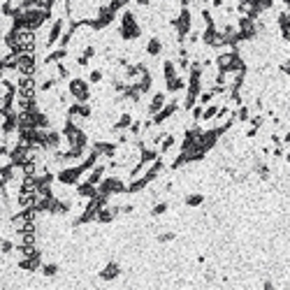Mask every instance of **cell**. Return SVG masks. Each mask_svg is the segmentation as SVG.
<instances>
[{
    "mask_svg": "<svg viewBox=\"0 0 290 290\" xmlns=\"http://www.w3.org/2000/svg\"><path fill=\"white\" fill-rule=\"evenodd\" d=\"M169 211V202H155L153 207H151V216L158 218V216H165Z\"/></svg>",
    "mask_w": 290,
    "mask_h": 290,
    "instance_id": "7402d4cb",
    "label": "cell"
},
{
    "mask_svg": "<svg viewBox=\"0 0 290 290\" xmlns=\"http://www.w3.org/2000/svg\"><path fill=\"white\" fill-rule=\"evenodd\" d=\"M183 204H186V207H202L204 195L202 193H188V195L183 197Z\"/></svg>",
    "mask_w": 290,
    "mask_h": 290,
    "instance_id": "ffe728a7",
    "label": "cell"
},
{
    "mask_svg": "<svg viewBox=\"0 0 290 290\" xmlns=\"http://www.w3.org/2000/svg\"><path fill=\"white\" fill-rule=\"evenodd\" d=\"M249 126H251V128H258V130L263 128V126H265V114H263V112H258V114H253V116H251Z\"/></svg>",
    "mask_w": 290,
    "mask_h": 290,
    "instance_id": "603a6c76",
    "label": "cell"
},
{
    "mask_svg": "<svg viewBox=\"0 0 290 290\" xmlns=\"http://www.w3.org/2000/svg\"><path fill=\"white\" fill-rule=\"evenodd\" d=\"M144 54L148 56V58H158V56L162 54V40L158 37V35H151L146 40V44H144Z\"/></svg>",
    "mask_w": 290,
    "mask_h": 290,
    "instance_id": "4fadbf2b",
    "label": "cell"
},
{
    "mask_svg": "<svg viewBox=\"0 0 290 290\" xmlns=\"http://www.w3.org/2000/svg\"><path fill=\"white\" fill-rule=\"evenodd\" d=\"M74 193H77L79 197H84V200H91V197L98 195V186L84 179L81 183H77V186H74Z\"/></svg>",
    "mask_w": 290,
    "mask_h": 290,
    "instance_id": "5bb4252c",
    "label": "cell"
},
{
    "mask_svg": "<svg viewBox=\"0 0 290 290\" xmlns=\"http://www.w3.org/2000/svg\"><path fill=\"white\" fill-rule=\"evenodd\" d=\"M284 160H286V162H290V148H288V151H286V155H284Z\"/></svg>",
    "mask_w": 290,
    "mask_h": 290,
    "instance_id": "f1b7e54d",
    "label": "cell"
},
{
    "mask_svg": "<svg viewBox=\"0 0 290 290\" xmlns=\"http://www.w3.org/2000/svg\"><path fill=\"white\" fill-rule=\"evenodd\" d=\"M167 2H174V0H167Z\"/></svg>",
    "mask_w": 290,
    "mask_h": 290,
    "instance_id": "4dcf8cb0",
    "label": "cell"
},
{
    "mask_svg": "<svg viewBox=\"0 0 290 290\" xmlns=\"http://www.w3.org/2000/svg\"><path fill=\"white\" fill-rule=\"evenodd\" d=\"M137 7H151V0H135Z\"/></svg>",
    "mask_w": 290,
    "mask_h": 290,
    "instance_id": "83f0119b",
    "label": "cell"
},
{
    "mask_svg": "<svg viewBox=\"0 0 290 290\" xmlns=\"http://www.w3.org/2000/svg\"><path fill=\"white\" fill-rule=\"evenodd\" d=\"M98 193L107 197H114V195H128V181L119 174H107L98 183Z\"/></svg>",
    "mask_w": 290,
    "mask_h": 290,
    "instance_id": "7a4b0ae2",
    "label": "cell"
},
{
    "mask_svg": "<svg viewBox=\"0 0 290 290\" xmlns=\"http://www.w3.org/2000/svg\"><path fill=\"white\" fill-rule=\"evenodd\" d=\"M121 265L116 263V260H109L107 265H105V267H102L100 272H98V279H100V281H116V279L121 277Z\"/></svg>",
    "mask_w": 290,
    "mask_h": 290,
    "instance_id": "9c48e42d",
    "label": "cell"
},
{
    "mask_svg": "<svg viewBox=\"0 0 290 290\" xmlns=\"http://www.w3.org/2000/svg\"><path fill=\"white\" fill-rule=\"evenodd\" d=\"M86 169L79 165H68V167H61L58 172H56V181L61 183V186H77V183H81L84 179H86Z\"/></svg>",
    "mask_w": 290,
    "mask_h": 290,
    "instance_id": "3957f363",
    "label": "cell"
},
{
    "mask_svg": "<svg viewBox=\"0 0 290 290\" xmlns=\"http://www.w3.org/2000/svg\"><path fill=\"white\" fill-rule=\"evenodd\" d=\"M40 272H42V277L44 279H54V277H58L61 267H58V263H42Z\"/></svg>",
    "mask_w": 290,
    "mask_h": 290,
    "instance_id": "2e32d148",
    "label": "cell"
},
{
    "mask_svg": "<svg viewBox=\"0 0 290 290\" xmlns=\"http://www.w3.org/2000/svg\"><path fill=\"white\" fill-rule=\"evenodd\" d=\"M133 211H135V204L133 202H128V204H123L121 207V214H133Z\"/></svg>",
    "mask_w": 290,
    "mask_h": 290,
    "instance_id": "4316f807",
    "label": "cell"
},
{
    "mask_svg": "<svg viewBox=\"0 0 290 290\" xmlns=\"http://www.w3.org/2000/svg\"><path fill=\"white\" fill-rule=\"evenodd\" d=\"M176 239V235L172 232V230H165V232H160V235L155 237V242L158 244H167V242H174Z\"/></svg>",
    "mask_w": 290,
    "mask_h": 290,
    "instance_id": "cb8c5ba5",
    "label": "cell"
},
{
    "mask_svg": "<svg viewBox=\"0 0 290 290\" xmlns=\"http://www.w3.org/2000/svg\"><path fill=\"white\" fill-rule=\"evenodd\" d=\"M186 88H188V77H186V74H179V77H174V79L165 81V91L172 93V95L186 93Z\"/></svg>",
    "mask_w": 290,
    "mask_h": 290,
    "instance_id": "30bf717a",
    "label": "cell"
},
{
    "mask_svg": "<svg viewBox=\"0 0 290 290\" xmlns=\"http://www.w3.org/2000/svg\"><path fill=\"white\" fill-rule=\"evenodd\" d=\"M202 114H204V105H195L190 109V116H193V123H202Z\"/></svg>",
    "mask_w": 290,
    "mask_h": 290,
    "instance_id": "d4e9b609",
    "label": "cell"
},
{
    "mask_svg": "<svg viewBox=\"0 0 290 290\" xmlns=\"http://www.w3.org/2000/svg\"><path fill=\"white\" fill-rule=\"evenodd\" d=\"M237 28H239V42H253L260 35L258 21L249 19V16H237Z\"/></svg>",
    "mask_w": 290,
    "mask_h": 290,
    "instance_id": "8992f818",
    "label": "cell"
},
{
    "mask_svg": "<svg viewBox=\"0 0 290 290\" xmlns=\"http://www.w3.org/2000/svg\"><path fill=\"white\" fill-rule=\"evenodd\" d=\"M102 79H105V70L102 68H93L91 72H88V81H91L93 86H100Z\"/></svg>",
    "mask_w": 290,
    "mask_h": 290,
    "instance_id": "44dd1931",
    "label": "cell"
},
{
    "mask_svg": "<svg viewBox=\"0 0 290 290\" xmlns=\"http://www.w3.org/2000/svg\"><path fill=\"white\" fill-rule=\"evenodd\" d=\"M235 116H237V123H246V126H249V121H251V116L253 114H251V107L244 102L242 107L235 109Z\"/></svg>",
    "mask_w": 290,
    "mask_h": 290,
    "instance_id": "e0dca14e",
    "label": "cell"
},
{
    "mask_svg": "<svg viewBox=\"0 0 290 290\" xmlns=\"http://www.w3.org/2000/svg\"><path fill=\"white\" fill-rule=\"evenodd\" d=\"M114 21H116V12L109 7V2H105V5L98 7V14H95V19L91 21L88 26L93 28L95 33H102V30H107Z\"/></svg>",
    "mask_w": 290,
    "mask_h": 290,
    "instance_id": "5b68a950",
    "label": "cell"
},
{
    "mask_svg": "<svg viewBox=\"0 0 290 290\" xmlns=\"http://www.w3.org/2000/svg\"><path fill=\"white\" fill-rule=\"evenodd\" d=\"M202 5H211V0H202Z\"/></svg>",
    "mask_w": 290,
    "mask_h": 290,
    "instance_id": "f546056e",
    "label": "cell"
},
{
    "mask_svg": "<svg viewBox=\"0 0 290 290\" xmlns=\"http://www.w3.org/2000/svg\"><path fill=\"white\" fill-rule=\"evenodd\" d=\"M216 98H218V93L214 88H204L202 93H200V98H197V105H204V107H207V105H211Z\"/></svg>",
    "mask_w": 290,
    "mask_h": 290,
    "instance_id": "ac0fdd59",
    "label": "cell"
},
{
    "mask_svg": "<svg viewBox=\"0 0 290 290\" xmlns=\"http://www.w3.org/2000/svg\"><path fill=\"white\" fill-rule=\"evenodd\" d=\"M174 77H179V65H176L174 58H165L162 61V79L169 81V79H174Z\"/></svg>",
    "mask_w": 290,
    "mask_h": 290,
    "instance_id": "9a60e30c",
    "label": "cell"
},
{
    "mask_svg": "<svg viewBox=\"0 0 290 290\" xmlns=\"http://www.w3.org/2000/svg\"><path fill=\"white\" fill-rule=\"evenodd\" d=\"M167 91H155L153 95H151V100H148L146 105V116H155L158 112H160L165 105H167Z\"/></svg>",
    "mask_w": 290,
    "mask_h": 290,
    "instance_id": "ba28073f",
    "label": "cell"
},
{
    "mask_svg": "<svg viewBox=\"0 0 290 290\" xmlns=\"http://www.w3.org/2000/svg\"><path fill=\"white\" fill-rule=\"evenodd\" d=\"M70 56V49H65V47H54L51 51H49L44 58H42V63L44 65H56V63H63L65 58Z\"/></svg>",
    "mask_w": 290,
    "mask_h": 290,
    "instance_id": "8fae6325",
    "label": "cell"
},
{
    "mask_svg": "<svg viewBox=\"0 0 290 290\" xmlns=\"http://www.w3.org/2000/svg\"><path fill=\"white\" fill-rule=\"evenodd\" d=\"M174 146H176V135H174V133H167V135H165V140H162V144H160V153L167 155Z\"/></svg>",
    "mask_w": 290,
    "mask_h": 290,
    "instance_id": "d6986e66",
    "label": "cell"
},
{
    "mask_svg": "<svg viewBox=\"0 0 290 290\" xmlns=\"http://www.w3.org/2000/svg\"><path fill=\"white\" fill-rule=\"evenodd\" d=\"M279 72L286 74V77H290V61H284L281 65H279Z\"/></svg>",
    "mask_w": 290,
    "mask_h": 290,
    "instance_id": "484cf974",
    "label": "cell"
},
{
    "mask_svg": "<svg viewBox=\"0 0 290 290\" xmlns=\"http://www.w3.org/2000/svg\"><path fill=\"white\" fill-rule=\"evenodd\" d=\"M91 81L84 79V77H72V79L68 81V91L72 93V98L77 102H91V98H93V91H91Z\"/></svg>",
    "mask_w": 290,
    "mask_h": 290,
    "instance_id": "277c9868",
    "label": "cell"
},
{
    "mask_svg": "<svg viewBox=\"0 0 290 290\" xmlns=\"http://www.w3.org/2000/svg\"><path fill=\"white\" fill-rule=\"evenodd\" d=\"M133 121H135V116L130 114V112H121V114L116 116V121L112 123V133L119 135V133H123V130H128L130 126H133Z\"/></svg>",
    "mask_w": 290,
    "mask_h": 290,
    "instance_id": "7c38bea8",
    "label": "cell"
},
{
    "mask_svg": "<svg viewBox=\"0 0 290 290\" xmlns=\"http://www.w3.org/2000/svg\"><path fill=\"white\" fill-rule=\"evenodd\" d=\"M16 70L21 77H35L40 65H37V54H19L16 56Z\"/></svg>",
    "mask_w": 290,
    "mask_h": 290,
    "instance_id": "52a82bcc",
    "label": "cell"
},
{
    "mask_svg": "<svg viewBox=\"0 0 290 290\" xmlns=\"http://www.w3.org/2000/svg\"><path fill=\"white\" fill-rule=\"evenodd\" d=\"M116 33H119V37H121L123 42H137L140 40V37H142V21H140L137 12H133V9H123Z\"/></svg>",
    "mask_w": 290,
    "mask_h": 290,
    "instance_id": "6da1fadb",
    "label": "cell"
}]
</instances>
